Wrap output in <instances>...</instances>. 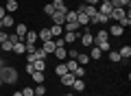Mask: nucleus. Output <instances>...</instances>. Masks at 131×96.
Segmentation results:
<instances>
[{"label": "nucleus", "mask_w": 131, "mask_h": 96, "mask_svg": "<svg viewBox=\"0 0 131 96\" xmlns=\"http://www.w3.org/2000/svg\"><path fill=\"white\" fill-rule=\"evenodd\" d=\"M46 92H48V90H46V85H44V83H39V85L35 87V94H39V96H44Z\"/></svg>", "instance_id": "72a5a7b5"}, {"label": "nucleus", "mask_w": 131, "mask_h": 96, "mask_svg": "<svg viewBox=\"0 0 131 96\" xmlns=\"http://www.w3.org/2000/svg\"><path fill=\"white\" fill-rule=\"evenodd\" d=\"M33 68L37 70V72H46V59H37V61H33Z\"/></svg>", "instance_id": "f3484780"}, {"label": "nucleus", "mask_w": 131, "mask_h": 96, "mask_svg": "<svg viewBox=\"0 0 131 96\" xmlns=\"http://www.w3.org/2000/svg\"><path fill=\"white\" fill-rule=\"evenodd\" d=\"M61 79V85H68V87H72V83H74V72H66L63 77H59Z\"/></svg>", "instance_id": "9d476101"}, {"label": "nucleus", "mask_w": 131, "mask_h": 96, "mask_svg": "<svg viewBox=\"0 0 131 96\" xmlns=\"http://www.w3.org/2000/svg\"><path fill=\"white\" fill-rule=\"evenodd\" d=\"M50 18H52V24H59V26H63V24H66V11H55Z\"/></svg>", "instance_id": "423d86ee"}, {"label": "nucleus", "mask_w": 131, "mask_h": 96, "mask_svg": "<svg viewBox=\"0 0 131 96\" xmlns=\"http://www.w3.org/2000/svg\"><path fill=\"white\" fill-rule=\"evenodd\" d=\"M109 59H112L114 63H118V61H122V59H120V55H118V50H109Z\"/></svg>", "instance_id": "473e14b6"}, {"label": "nucleus", "mask_w": 131, "mask_h": 96, "mask_svg": "<svg viewBox=\"0 0 131 96\" xmlns=\"http://www.w3.org/2000/svg\"><path fill=\"white\" fill-rule=\"evenodd\" d=\"M61 37H63V41H66V46H68V44H74V41H77V39H79V37H81V31H72V33H63V35H61Z\"/></svg>", "instance_id": "20e7f679"}, {"label": "nucleus", "mask_w": 131, "mask_h": 96, "mask_svg": "<svg viewBox=\"0 0 131 96\" xmlns=\"http://www.w3.org/2000/svg\"><path fill=\"white\" fill-rule=\"evenodd\" d=\"M31 79H33V81H35V83L39 85V83H44V81H46V74H44V72H37V70H35V72L31 74Z\"/></svg>", "instance_id": "6ab92c4d"}, {"label": "nucleus", "mask_w": 131, "mask_h": 96, "mask_svg": "<svg viewBox=\"0 0 131 96\" xmlns=\"http://www.w3.org/2000/svg\"><path fill=\"white\" fill-rule=\"evenodd\" d=\"M55 57H57L59 61H63L66 57H68V52H66V48H55Z\"/></svg>", "instance_id": "cd10ccee"}, {"label": "nucleus", "mask_w": 131, "mask_h": 96, "mask_svg": "<svg viewBox=\"0 0 131 96\" xmlns=\"http://www.w3.org/2000/svg\"><path fill=\"white\" fill-rule=\"evenodd\" d=\"M37 39L42 41V44H44V41H48V39H52V35H50V28H42V31L37 33Z\"/></svg>", "instance_id": "ddd939ff"}, {"label": "nucleus", "mask_w": 131, "mask_h": 96, "mask_svg": "<svg viewBox=\"0 0 131 96\" xmlns=\"http://www.w3.org/2000/svg\"><path fill=\"white\" fill-rule=\"evenodd\" d=\"M24 44H26V46H35V44H37V31H26V35H24Z\"/></svg>", "instance_id": "39448f33"}, {"label": "nucleus", "mask_w": 131, "mask_h": 96, "mask_svg": "<svg viewBox=\"0 0 131 96\" xmlns=\"http://www.w3.org/2000/svg\"><path fill=\"white\" fill-rule=\"evenodd\" d=\"M5 11H7V13H13V11H18V2H13V0H7Z\"/></svg>", "instance_id": "b1692460"}, {"label": "nucleus", "mask_w": 131, "mask_h": 96, "mask_svg": "<svg viewBox=\"0 0 131 96\" xmlns=\"http://www.w3.org/2000/svg\"><path fill=\"white\" fill-rule=\"evenodd\" d=\"M103 41H109V33H107V28H103V31H98L96 35H94V46L103 44Z\"/></svg>", "instance_id": "7ed1b4c3"}, {"label": "nucleus", "mask_w": 131, "mask_h": 96, "mask_svg": "<svg viewBox=\"0 0 131 96\" xmlns=\"http://www.w3.org/2000/svg\"><path fill=\"white\" fill-rule=\"evenodd\" d=\"M24 72H26V74H33V72H35V68H33V63H26V66H24Z\"/></svg>", "instance_id": "ea45409f"}, {"label": "nucleus", "mask_w": 131, "mask_h": 96, "mask_svg": "<svg viewBox=\"0 0 131 96\" xmlns=\"http://www.w3.org/2000/svg\"><path fill=\"white\" fill-rule=\"evenodd\" d=\"M13 2H18V0H13Z\"/></svg>", "instance_id": "8fccbe9b"}, {"label": "nucleus", "mask_w": 131, "mask_h": 96, "mask_svg": "<svg viewBox=\"0 0 131 96\" xmlns=\"http://www.w3.org/2000/svg\"><path fill=\"white\" fill-rule=\"evenodd\" d=\"M74 77H77V79H83V77H85V68H83V66H77Z\"/></svg>", "instance_id": "2f4dec72"}, {"label": "nucleus", "mask_w": 131, "mask_h": 96, "mask_svg": "<svg viewBox=\"0 0 131 96\" xmlns=\"http://www.w3.org/2000/svg\"><path fill=\"white\" fill-rule=\"evenodd\" d=\"M125 15H127V9H120V7H114V9H112V13H109V18L118 22V20H120V18H125Z\"/></svg>", "instance_id": "1a4fd4ad"}, {"label": "nucleus", "mask_w": 131, "mask_h": 96, "mask_svg": "<svg viewBox=\"0 0 131 96\" xmlns=\"http://www.w3.org/2000/svg\"><path fill=\"white\" fill-rule=\"evenodd\" d=\"M90 61V55H85V52H79V55H77V63L79 66H85Z\"/></svg>", "instance_id": "bb28decb"}, {"label": "nucleus", "mask_w": 131, "mask_h": 96, "mask_svg": "<svg viewBox=\"0 0 131 96\" xmlns=\"http://www.w3.org/2000/svg\"><path fill=\"white\" fill-rule=\"evenodd\" d=\"M66 52H68V57H70V59H77V55H79V50H77V48H66Z\"/></svg>", "instance_id": "f704fd0d"}, {"label": "nucleus", "mask_w": 131, "mask_h": 96, "mask_svg": "<svg viewBox=\"0 0 131 96\" xmlns=\"http://www.w3.org/2000/svg\"><path fill=\"white\" fill-rule=\"evenodd\" d=\"M13 52H15V55H24V52H26V44H24V41L13 44Z\"/></svg>", "instance_id": "a211bd4d"}, {"label": "nucleus", "mask_w": 131, "mask_h": 96, "mask_svg": "<svg viewBox=\"0 0 131 96\" xmlns=\"http://www.w3.org/2000/svg\"><path fill=\"white\" fill-rule=\"evenodd\" d=\"M0 87H5V83H2V79H0Z\"/></svg>", "instance_id": "c03bdc74"}, {"label": "nucleus", "mask_w": 131, "mask_h": 96, "mask_svg": "<svg viewBox=\"0 0 131 96\" xmlns=\"http://www.w3.org/2000/svg\"><path fill=\"white\" fill-rule=\"evenodd\" d=\"M44 13H46V15H48V18H50V15H52V13H55V7H52V5H50V2H48V5H46V7H44Z\"/></svg>", "instance_id": "c9c22d12"}, {"label": "nucleus", "mask_w": 131, "mask_h": 96, "mask_svg": "<svg viewBox=\"0 0 131 96\" xmlns=\"http://www.w3.org/2000/svg\"><path fill=\"white\" fill-rule=\"evenodd\" d=\"M0 31H2V20H0Z\"/></svg>", "instance_id": "49530a36"}, {"label": "nucleus", "mask_w": 131, "mask_h": 96, "mask_svg": "<svg viewBox=\"0 0 131 96\" xmlns=\"http://www.w3.org/2000/svg\"><path fill=\"white\" fill-rule=\"evenodd\" d=\"M72 87H74V92H83L85 90V81H83V79H74Z\"/></svg>", "instance_id": "5701e85b"}, {"label": "nucleus", "mask_w": 131, "mask_h": 96, "mask_svg": "<svg viewBox=\"0 0 131 96\" xmlns=\"http://www.w3.org/2000/svg\"><path fill=\"white\" fill-rule=\"evenodd\" d=\"M13 96H22V92H13Z\"/></svg>", "instance_id": "37998d69"}, {"label": "nucleus", "mask_w": 131, "mask_h": 96, "mask_svg": "<svg viewBox=\"0 0 131 96\" xmlns=\"http://www.w3.org/2000/svg\"><path fill=\"white\" fill-rule=\"evenodd\" d=\"M83 2H85V0H83Z\"/></svg>", "instance_id": "3c124183"}, {"label": "nucleus", "mask_w": 131, "mask_h": 96, "mask_svg": "<svg viewBox=\"0 0 131 96\" xmlns=\"http://www.w3.org/2000/svg\"><path fill=\"white\" fill-rule=\"evenodd\" d=\"M0 50H2V52H13V44L7 39L5 44H0Z\"/></svg>", "instance_id": "c756f323"}, {"label": "nucleus", "mask_w": 131, "mask_h": 96, "mask_svg": "<svg viewBox=\"0 0 131 96\" xmlns=\"http://www.w3.org/2000/svg\"><path fill=\"white\" fill-rule=\"evenodd\" d=\"M66 96H74V94H66Z\"/></svg>", "instance_id": "de8ad7c7"}, {"label": "nucleus", "mask_w": 131, "mask_h": 96, "mask_svg": "<svg viewBox=\"0 0 131 96\" xmlns=\"http://www.w3.org/2000/svg\"><path fill=\"white\" fill-rule=\"evenodd\" d=\"M101 55H103V52L98 50L96 46H92V50H90V57H92V59H94V61H98V59H101Z\"/></svg>", "instance_id": "7c9ffc66"}, {"label": "nucleus", "mask_w": 131, "mask_h": 96, "mask_svg": "<svg viewBox=\"0 0 131 96\" xmlns=\"http://www.w3.org/2000/svg\"><path fill=\"white\" fill-rule=\"evenodd\" d=\"M35 94V87H22V96H33Z\"/></svg>", "instance_id": "4c0bfd02"}, {"label": "nucleus", "mask_w": 131, "mask_h": 96, "mask_svg": "<svg viewBox=\"0 0 131 96\" xmlns=\"http://www.w3.org/2000/svg\"><path fill=\"white\" fill-rule=\"evenodd\" d=\"M107 22H109V18H107V15H103V13H96L92 20H90V24H98V26H105Z\"/></svg>", "instance_id": "6e6552de"}, {"label": "nucleus", "mask_w": 131, "mask_h": 96, "mask_svg": "<svg viewBox=\"0 0 131 96\" xmlns=\"http://www.w3.org/2000/svg\"><path fill=\"white\" fill-rule=\"evenodd\" d=\"M5 15H7V11H5V7H0V20L5 18Z\"/></svg>", "instance_id": "79ce46f5"}, {"label": "nucleus", "mask_w": 131, "mask_h": 96, "mask_svg": "<svg viewBox=\"0 0 131 96\" xmlns=\"http://www.w3.org/2000/svg\"><path fill=\"white\" fill-rule=\"evenodd\" d=\"M50 35H52V39H55V37H61V35H63V26L52 24V26H50Z\"/></svg>", "instance_id": "dca6fc26"}, {"label": "nucleus", "mask_w": 131, "mask_h": 96, "mask_svg": "<svg viewBox=\"0 0 131 96\" xmlns=\"http://www.w3.org/2000/svg\"><path fill=\"white\" fill-rule=\"evenodd\" d=\"M52 41H55V46H57V48H66V41H63V37H55Z\"/></svg>", "instance_id": "e433bc0d"}, {"label": "nucleus", "mask_w": 131, "mask_h": 96, "mask_svg": "<svg viewBox=\"0 0 131 96\" xmlns=\"http://www.w3.org/2000/svg\"><path fill=\"white\" fill-rule=\"evenodd\" d=\"M2 66H5V61H2V59H0V68H2Z\"/></svg>", "instance_id": "a18cd8bd"}, {"label": "nucleus", "mask_w": 131, "mask_h": 96, "mask_svg": "<svg viewBox=\"0 0 131 96\" xmlns=\"http://www.w3.org/2000/svg\"><path fill=\"white\" fill-rule=\"evenodd\" d=\"M26 31H28V28H26V24H22V22H20V24H15V35H18L20 39H24Z\"/></svg>", "instance_id": "2eb2a0df"}, {"label": "nucleus", "mask_w": 131, "mask_h": 96, "mask_svg": "<svg viewBox=\"0 0 131 96\" xmlns=\"http://www.w3.org/2000/svg\"><path fill=\"white\" fill-rule=\"evenodd\" d=\"M7 37H9V33H7V31H0V44H5Z\"/></svg>", "instance_id": "a19ab883"}, {"label": "nucleus", "mask_w": 131, "mask_h": 96, "mask_svg": "<svg viewBox=\"0 0 131 96\" xmlns=\"http://www.w3.org/2000/svg\"><path fill=\"white\" fill-rule=\"evenodd\" d=\"M118 55H120V59H129L131 57V46H122L120 50H118Z\"/></svg>", "instance_id": "4be33fe9"}, {"label": "nucleus", "mask_w": 131, "mask_h": 96, "mask_svg": "<svg viewBox=\"0 0 131 96\" xmlns=\"http://www.w3.org/2000/svg\"><path fill=\"white\" fill-rule=\"evenodd\" d=\"M52 7H55V11H68V7H66L63 0H55V2H50Z\"/></svg>", "instance_id": "393cba45"}, {"label": "nucleus", "mask_w": 131, "mask_h": 96, "mask_svg": "<svg viewBox=\"0 0 131 96\" xmlns=\"http://www.w3.org/2000/svg\"><path fill=\"white\" fill-rule=\"evenodd\" d=\"M107 33H109V35H114V37H120L122 33H125V28H122L120 24H112V26L107 28Z\"/></svg>", "instance_id": "9b49d317"}, {"label": "nucleus", "mask_w": 131, "mask_h": 96, "mask_svg": "<svg viewBox=\"0 0 131 96\" xmlns=\"http://www.w3.org/2000/svg\"><path fill=\"white\" fill-rule=\"evenodd\" d=\"M109 5L112 7H120V9H125V7L131 5V0H109Z\"/></svg>", "instance_id": "aec40b11"}, {"label": "nucleus", "mask_w": 131, "mask_h": 96, "mask_svg": "<svg viewBox=\"0 0 131 96\" xmlns=\"http://www.w3.org/2000/svg\"><path fill=\"white\" fill-rule=\"evenodd\" d=\"M7 39H9L11 44H18V41H22V39H20L18 35H15V33H9V37H7Z\"/></svg>", "instance_id": "58836bf2"}, {"label": "nucleus", "mask_w": 131, "mask_h": 96, "mask_svg": "<svg viewBox=\"0 0 131 96\" xmlns=\"http://www.w3.org/2000/svg\"><path fill=\"white\" fill-rule=\"evenodd\" d=\"M77 13H79L77 9H68L66 11V22H77Z\"/></svg>", "instance_id": "412c9836"}, {"label": "nucleus", "mask_w": 131, "mask_h": 96, "mask_svg": "<svg viewBox=\"0 0 131 96\" xmlns=\"http://www.w3.org/2000/svg\"><path fill=\"white\" fill-rule=\"evenodd\" d=\"M118 24H120V26H122V28H127V26H131V15H129V13H127V15H125V18H120V20H118Z\"/></svg>", "instance_id": "c85d7f7f"}, {"label": "nucleus", "mask_w": 131, "mask_h": 96, "mask_svg": "<svg viewBox=\"0 0 131 96\" xmlns=\"http://www.w3.org/2000/svg\"><path fill=\"white\" fill-rule=\"evenodd\" d=\"M33 96H39V94H33Z\"/></svg>", "instance_id": "09e8293b"}, {"label": "nucleus", "mask_w": 131, "mask_h": 96, "mask_svg": "<svg viewBox=\"0 0 131 96\" xmlns=\"http://www.w3.org/2000/svg\"><path fill=\"white\" fill-rule=\"evenodd\" d=\"M11 26H15V20H13L11 13H7L5 18H2V28H11Z\"/></svg>", "instance_id": "4468645a"}, {"label": "nucleus", "mask_w": 131, "mask_h": 96, "mask_svg": "<svg viewBox=\"0 0 131 96\" xmlns=\"http://www.w3.org/2000/svg\"><path fill=\"white\" fill-rule=\"evenodd\" d=\"M0 79H2L5 85H13V83H18V70H13L9 63H5L0 68Z\"/></svg>", "instance_id": "f257e3e1"}, {"label": "nucleus", "mask_w": 131, "mask_h": 96, "mask_svg": "<svg viewBox=\"0 0 131 96\" xmlns=\"http://www.w3.org/2000/svg\"><path fill=\"white\" fill-rule=\"evenodd\" d=\"M79 39H81V44H83L85 48H90V46H94V35H92L90 31H83V33H81V37H79Z\"/></svg>", "instance_id": "f03ea898"}, {"label": "nucleus", "mask_w": 131, "mask_h": 96, "mask_svg": "<svg viewBox=\"0 0 131 96\" xmlns=\"http://www.w3.org/2000/svg\"><path fill=\"white\" fill-rule=\"evenodd\" d=\"M55 48H57V46H55V41H52V39H48V41H44V44H42V50L46 52V55H52Z\"/></svg>", "instance_id": "f8f14e48"}, {"label": "nucleus", "mask_w": 131, "mask_h": 96, "mask_svg": "<svg viewBox=\"0 0 131 96\" xmlns=\"http://www.w3.org/2000/svg\"><path fill=\"white\" fill-rule=\"evenodd\" d=\"M77 11H79V9H77ZM77 24H79L81 28H88V26H90V18L83 13V11H79V13H77Z\"/></svg>", "instance_id": "0eeeda50"}, {"label": "nucleus", "mask_w": 131, "mask_h": 96, "mask_svg": "<svg viewBox=\"0 0 131 96\" xmlns=\"http://www.w3.org/2000/svg\"><path fill=\"white\" fill-rule=\"evenodd\" d=\"M66 72H68V68H66L63 61H61V63H57V68H55V74H57V77H63Z\"/></svg>", "instance_id": "a878e982"}]
</instances>
